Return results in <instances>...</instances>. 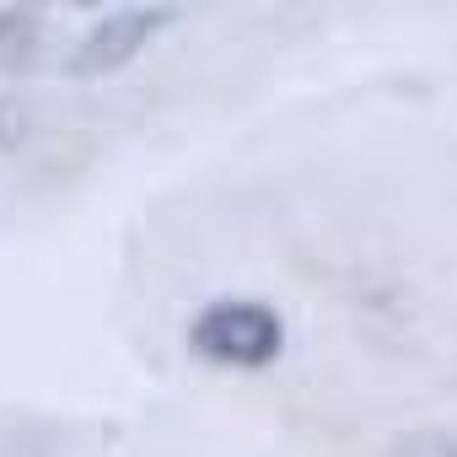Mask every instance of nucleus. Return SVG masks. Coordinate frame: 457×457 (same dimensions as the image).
<instances>
[{"mask_svg": "<svg viewBox=\"0 0 457 457\" xmlns=\"http://www.w3.org/2000/svg\"><path fill=\"white\" fill-rule=\"evenodd\" d=\"M44 54V12L38 6H0V76H22Z\"/></svg>", "mask_w": 457, "mask_h": 457, "instance_id": "7ed1b4c3", "label": "nucleus"}, {"mask_svg": "<svg viewBox=\"0 0 457 457\" xmlns=\"http://www.w3.org/2000/svg\"><path fill=\"white\" fill-rule=\"evenodd\" d=\"M188 350L220 371H264L286 355V323L264 302L220 296L188 323Z\"/></svg>", "mask_w": 457, "mask_h": 457, "instance_id": "f257e3e1", "label": "nucleus"}, {"mask_svg": "<svg viewBox=\"0 0 457 457\" xmlns=\"http://www.w3.org/2000/svg\"><path fill=\"white\" fill-rule=\"evenodd\" d=\"M393 457H457V436L452 430H409V436H398Z\"/></svg>", "mask_w": 457, "mask_h": 457, "instance_id": "20e7f679", "label": "nucleus"}, {"mask_svg": "<svg viewBox=\"0 0 457 457\" xmlns=\"http://www.w3.org/2000/svg\"><path fill=\"white\" fill-rule=\"evenodd\" d=\"M178 22V6H113L103 12L65 54V81H103L124 71L135 54H145L167 28Z\"/></svg>", "mask_w": 457, "mask_h": 457, "instance_id": "f03ea898", "label": "nucleus"}]
</instances>
